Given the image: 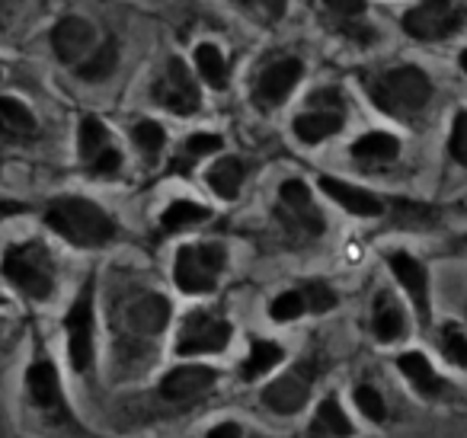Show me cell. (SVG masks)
<instances>
[{"mask_svg":"<svg viewBox=\"0 0 467 438\" xmlns=\"http://www.w3.org/2000/svg\"><path fill=\"white\" fill-rule=\"evenodd\" d=\"M46 224L74 246H103L116 237V221L90 199H55L46 208Z\"/></svg>","mask_w":467,"mask_h":438,"instance_id":"obj_1","label":"cell"},{"mask_svg":"<svg viewBox=\"0 0 467 438\" xmlns=\"http://www.w3.org/2000/svg\"><path fill=\"white\" fill-rule=\"evenodd\" d=\"M0 269H4V278L20 295L33 297V301H46L55 291V259L39 240H26V244L10 246Z\"/></svg>","mask_w":467,"mask_h":438,"instance_id":"obj_2","label":"cell"},{"mask_svg":"<svg viewBox=\"0 0 467 438\" xmlns=\"http://www.w3.org/2000/svg\"><path fill=\"white\" fill-rule=\"evenodd\" d=\"M368 93L378 110L390 112V116H413L429 103L432 84L420 68H394L371 80Z\"/></svg>","mask_w":467,"mask_h":438,"instance_id":"obj_3","label":"cell"},{"mask_svg":"<svg viewBox=\"0 0 467 438\" xmlns=\"http://www.w3.org/2000/svg\"><path fill=\"white\" fill-rule=\"evenodd\" d=\"M227 263L224 246L202 244V246H182L176 253L173 278L186 295H208L218 285V276Z\"/></svg>","mask_w":467,"mask_h":438,"instance_id":"obj_4","label":"cell"},{"mask_svg":"<svg viewBox=\"0 0 467 438\" xmlns=\"http://www.w3.org/2000/svg\"><path fill=\"white\" fill-rule=\"evenodd\" d=\"M227 342H231V323L221 320L218 314H208V310H192L182 320L180 336H176V352L180 355L221 352Z\"/></svg>","mask_w":467,"mask_h":438,"instance_id":"obj_5","label":"cell"},{"mask_svg":"<svg viewBox=\"0 0 467 438\" xmlns=\"http://www.w3.org/2000/svg\"><path fill=\"white\" fill-rule=\"evenodd\" d=\"M154 99L163 106L167 112H176V116H192L199 110L202 97L199 87H195V78L180 58H170L163 74L154 84Z\"/></svg>","mask_w":467,"mask_h":438,"instance_id":"obj_6","label":"cell"},{"mask_svg":"<svg viewBox=\"0 0 467 438\" xmlns=\"http://www.w3.org/2000/svg\"><path fill=\"white\" fill-rule=\"evenodd\" d=\"M67 359L74 371H87L93 365V282L84 285L80 297L67 310Z\"/></svg>","mask_w":467,"mask_h":438,"instance_id":"obj_7","label":"cell"},{"mask_svg":"<svg viewBox=\"0 0 467 438\" xmlns=\"http://www.w3.org/2000/svg\"><path fill=\"white\" fill-rule=\"evenodd\" d=\"M461 10L454 7V0H422L420 7L407 10L403 16V29H407L413 39L432 42V39H445L454 29L461 26Z\"/></svg>","mask_w":467,"mask_h":438,"instance_id":"obj_8","label":"cell"},{"mask_svg":"<svg viewBox=\"0 0 467 438\" xmlns=\"http://www.w3.org/2000/svg\"><path fill=\"white\" fill-rule=\"evenodd\" d=\"M314 384V365L305 361V365H295L288 374H282L279 381L263 391V403L269 406L273 412H282V416H292L298 412L301 406L307 403V393H311Z\"/></svg>","mask_w":467,"mask_h":438,"instance_id":"obj_9","label":"cell"},{"mask_svg":"<svg viewBox=\"0 0 467 438\" xmlns=\"http://www.w3.org/2000/svg\"><path fill=\"white\" fill-rule=\"evenodd\" d=\"M52 48L65 65H80L90 58V52L97 48V33L87 20L80 16H65L58 26L52 29Z\"/></svg>","mask_w":467,"mask_h":438,"instance_id":"obj_10","label":"cell"},{"mask_svg":"<svg viewBox=\"0 0 467 438\" xmlns=\"http://www.w3.org/2000/svg\"><path fill=\"white\" fill-rule=\"evenodd\" d=\"M214 381H218V371L208 365H180L161 381V393L173 403H182V400H195L205 391H212Z\"/></svg>","mask_w":467,"mask_h":438,"instance_id":"obj_11","label":"cell"},{"mask_svg":"<svg viewBox=\"0 0 467 438\" xmlns=\"http://www.w3.org/2000/svg\"><path fill=\"white\" fill-rule=\"evenodd\" d=\"M301 74H305V68H301L298 58H282V61H275V65H269L266 71L260 74V84H256L260 103L263 106L285 103V99L292 97L295 87H298Z\"/></svg>","mask_w":467,"mask_h":438,"instance_id":"obj_12","label":"cell"},{"mask_svg":"<svg viewBox=\"0 0 467 438\" xmlns=\"http://www.w3.org/2000/svg\"><path fill=\"white\" fill-rule=\"evenodd\" d=\"M388 263H390V269H394L397 282L407 288L410 301L420 310V320L429 323V276H426V269H422V263L410 256V253H390Z\"/></svg>","mask_w":467,"mask_h":438,"instance_id":"obj_13","label":"cell"},{"mask_svg":"<svg viewBox=\"0 0 467 438\" xmlns=\"http://www.w3.org/2000/svg\"><path fill=\"white\" fill-rule=\"evenodd\" d=\"M279 199H282V208H285V212H292L295 224H298L305 234L317 237V234L324 231V218H320V212L314 208L311 193H307V186L301 180H285V182H282Z\"/></svg>","mask_w":467,"mask_h":438,"instance_id":"obj_14","label":"cell"},{"mask_svg":"<svg viewBox=\"0 0 467 438\" xmlns=\"http://www.w3.org/2000/svg\"><path fill=\"white\" fill-rule=\"evenodd\" d=\"M26 387L36 406L46 412H65V397H61V381L52 361H36L26 371Z\"/></svg>","mask_w":467,"mask_h":438,"instance_id":"obj_15","label":"cell"},{"mask_svg":"<svg viewBox=\"0 0 467 438\" xmlns=\"http://www.w3.org/2000/svg\"><path fill=\"white\" fill-rule=\"evenodd\" d=\"M320 189L330 195L337 205H343L346 212L358 214V218H375V214L384 212V202L378 195L365 193V189L352 186V182H343V180H333V176H324L320 180Z\"/></svg>","mask_w":467,"mask_h":438,"instance_id":"obj_16","label":"cell"},{"mask_svg":"<svg viewBox=\"0 0 467 438\" xmlns=\"http://www.w3.org/2000/svg\"><path fill=\"white\" fill-rule=\"evenodd\" d=\"M129 329L138 336H157L170 320V304L161 295H144L129 308Z\"/></svg>","mask_w":467,"mask_h":438,"instance_id":"obj_17","label":"cell"},{"mask_svg":"<svg viewBox=\"0 0 467 438\" xmlns=\"http://www.w3.org/2000/svg\"><path fill=\"white\" fill-rule=\"evenodd\" d=\"M339 129H343L339 110H314V112H301V116L295 119V135L305 144L327 141V138L337 135Z\"/></svg>","mask_w":467,"mask_h":438,"instance_id":"obj_18","label":"cell"},{"mask_svg":"<svg viewBox=\"0 0 467 438\" xmlns=\"http://www.w3.org/2000/svg\"><path fill=\"white\" fill-rule=\"evenodd\" d=\"M352 432H356V429H352L349 416L343 412L339 400L337 397H327L324 403L317 406V416H314L307 435H311V438H349Z\"/></svg>","mask_w":467,"mask_h":438,"instance_id":"obj_19","label":"cell"},{"mask_svg":"<svg viewBox=\"0 0 467 438\" xmlns=\"http://www.w3.org/2000/svg\"><path fill=\"white\" fill-rule=\"evenodd\" d=\"M397 365H400L403 378H407L410 384L422 393V397H439V393L445 391V381L432 371V365H429V359L422 352L400 355V361H397Z\"/></svg>","mask_w":467,"mask_h":438,"instance_id":"obj_20","label":"cell"},{"mask_svg":"<svg viewBox=\"0 0 467 438\" xmlns=\"http://www.w3.org/2000/svg\"><path fill=\"white\" fill-rule=\"evenodd\" d=\"M371 329L381 342H394L403 336L407 329V320H403L400 304L394 301L390 295H378L375 297V314H371Z\"/></svg>","mask_w":467,"mask_h":438,"instance_id":"obj_21","label":"cell"},{"mask_svg":"<svg viewBox=\"0 0 467 438\" xmlns=\"http://www.w3.org/2000/svg\"><path fill=\"white\" fill-rule=\"evenodd\" d=\"M0 135L10 138V141H20V138L36 135V119L33 112L23 103L10 97H0Z\"/></svg>","mask_w":467,"mask_h":438,"instance_id":"obj_22","label":"cell"},{"mask_svg":"<svg viewBox=\"0 0 467 438\" xmlns=\"http://www.w3.org/2000/svg\"><path fill=\"white\" fill-rule=\"evenodd\" d=\"M397 154H400V144L388 131H371V135H362L352 144V157L362 163H388Z\"/></svg>","mask_w":467,"mask_h":438,"instance_id":"obj_23","label":"cell"},{"mask_svg":"<svg viewBox=\"0 0 467 438\" xmlns=\"http://www.w3.org/2000/svg\"><path fill=\"white\" fill-rule=\"evenodd\" d=\"M116 68H119V42L116 39H106L103 46L93 48L90 58L80 61L78 74L84 80H90V84H97V80L112 78V71H116Z\"/></svg>","mask_w":467,"mask_h":438,"instance_id":"obj_24","label":"cell"},{"mask_svg":"<svg viewBox=\"0 0 467 438\" xmlns=\"http://www.w3.org/2000/svg\"><path fill=\"white\" fill-rule=\"evenodd\" d=\"M244 176H247L244 173V163L237 161V157H224V161H218L208 170V186H212L221 199H237V193H241V186H244Z\"/></svg>","mask_w":467,"mask_h":438,"instance_id":"obj_25","label":"cell"},{"mask_svg":"<svg viewBox=\"0 0 467 438\" xmlns=\"http://www.w3.org/2000/svg\"><path fill=\"white\" fill-rule=\"evenodd\" d=\"M208 218H212V212H208L205 205H195V202L180 199V202H173L167 212H163L161 231L163 234H180V231H186V227H195V224H202V221H208Z\"/></svg>","mask_w":467,"mask_h":438,"instance_id":"obj_26","label":"cell"},{"mask_svg":"<svg viewBox=\"0 0 467 438\" xmlns=\"http://www.w3.org/2000/svg\"><path fill=\"white\" fill-rule=\"evenodd\" d=\"M195 71H199L202 80H205L208 87H214V90L227 87V61H224V55H221V48L212 46V42H202V46L195 48Z\"/></svg>","mask_w":467,"mask_h":438,"instance_id":"obj_27","label":"cell"},{"mask_svg":"<svg viewBox=\"0 0 467 438\" xmlns=\"http://www.w3.org/2000/svg\"><path fill=\"white\" fill-rule=\"evenodd\" d=\"M78 148H80V161L90 167L99 154H106V151L112 148L106 125L97 122V119H84V122H80V131H78Z\"/></svg>","mask_w":467,"mask_h":438,"instance_id":"obj_28","label":"cell"},{"mask_svg":"<svg viewBox=\"0 0 467 438\" xmlns=\"http://www.w3.org/2000/svg\"><path fill=\"white\" fill-rule=\"evenodd\" d=\"M282 346H275V342H254V349H250V355H247V361H244V368H241V378L244 381H254V378H260V374H266V371H273L275 365L282 361Z\"/></svg>","mask_w":467,"mask_h":438,"instance_id":"obj_29","label":"cell"},{"mask_svg":"<svg viewBox=\"0 0 467 438\" xmlns=\"http://www.w3.org/2000/svg\"><path fill=\"white\" fill-rule=\"evenodd\" d=\"M214 151H221V138L218 135H192L186 144H182V154L173 161V170H176V173H189V167H192L195 161L214 154Z\"/></svg>","mask_w":467,"mask_h":438,"instance_id":"obj_30","label":"cell"},{"mask_svg":"<svg viewBox=\"0 0 467 438\" xmlns=\"http://www.w3.org/2000/svg\"><path fill=\"white\" fill-rule=\"evenodd\" d=\"M163 141H167V135H163V129L157 122H138L135 125V144L144 154V161L154 163L163 151Z\"/></svg>","mask_w":467,"mask_h":438,"instance_id":"obj_31","label":"cell"},{"mask_svg":"<svg viewBox=\"0 0 467 438\" xmlns=\"http://www.w3.org/2000/svg\"><path fill=\"white\" fill-rule=\"evenodd\" d=\"M441 352H445V359L451 361V365L467 368V336L461 333L454 323H448V327L441 329Z\"/></svg>","mask_w":467,"mask_h":438,"instance_id":"obj_32","label":"cell"},{"mask_svg":"<svg viewBox=\"0 0 467 438\" xmlns=\"http://www.w3.org/2000/svg\"><path fill=\"white\" fill-rule=\"evenodd\" d=\"M305 310H307L305 295H301V291H285V295H279V297L273 301L269 314H273V320L288 323V320H298V317L305 314Z\"/></svg>","mask_w":467,"mask_h":438,"instance_id":"obj_33","label":"cell"},{"mask_svg":"<svg viewBox=\"0 0 467 438\" xmlns=\"http://www.w3.org/2000/svg\"><path fill=\"white\" fill-rule=\"evenodd\" d=\"M356 406L371 419V422H384V416H388V406H384L381 393H378L375 387H368V384L356 387Z\"/></svg>","mask_w":467,"mask_h":438,"instance_id":"obj_34","label":"cell"},{"mask_svg":"<svg viewBox=\"0 0 467 438\" xmlns=\"http://www.w3.org/2000/svg\"><path fill=\"white\" fill-rule=\"evenodd\" d=\"M301 295H305L307 310H314V314H327L330 308H337V295H333L324 282H307L305 288H301Z\"/></svg>","mask_w":467,"mask_h":438,"instance_id":"obj_35","label":"cell"},{"mask_svg":"<svg viewBox=\"0 0 467 438\" xmlns=\"http://www.w3.org/2000/svg\"><path fill=\"white\" fill-rule=\"evenodd\" d=\"M448 151H451L454 161L464 163V167H467V112H461V116L454 119V129H451V141H448Z\"/></svg>","mask_w":467,"mask_h":438,"instance_id":"obj_36","label":"cell"},{"mask_svg":"<svg viewBox=\"0 0 467 438\" xmlns=\"http://www.w3.org/2000/svg\"><path fill=\"white\" fill-rule=\"evenodd\" d=\"M237 4H244V7L254 10V14L266 16V20H279L288 7V0H237Z\"/></svg>","mask_w":467,"mask_h":438,"instance_id":"obj_37","label":"cell"},{"mask_svg":"<svg viewBox=\"0 0 467 438\" xmlns=\"http://www.w3.org/2000/svg\"><path fill=\"white\" fill-rule=\"evenodd\" d=\"M394 212H397V224H410V227H416L422 218L435 214L432 208H426V205H410V202H394Z\"/></svg>","mask_w":467,"mask_h":438,"instance_id":"obj_38","label":"cell"},{"mask_svg":"<svg viewBox=\"0 0 467 438\" xmlns=\"http://www.w3.org/2000/svg\"><path fill=\"white\" fill-rule=\"evenodd\" d=\"M119 167H122V154H119L116 148H109L106 154H99L97 161L90 163V173H97V176H112V173H119Z\"/></svg>","mask_w":467,"mask_h":438,"instance_id":"obj_39","label":"cell"},{"mask_svg":"<svg viewBox=\"0 0 467 438\" xmlns=\"http://www.w3.org/2000/svg\"><path fill=\"white\" fill-rule=\"evenodd\" d=\"M324 7L337 16H358L365 14V0H324Z\"/></svg>","mask_w":467,"mask_h":438,"instance_id":"obj_40","label":"cell"},{"mask_svg":"<svg viewBox=\"0 0 467 438\" xmlns=\"http://www.w3.org/2000/svg\"><path fill=\"white\" fill-rule=\"evenodd\" d=\"M208 438H244V435H241V425L237 422H221L208 432Z\"/></svg>","mask_w":467,"mask_h":438,"instance_id":"obj_41","label":"cell"},{"mask_svg":"<svg viewBox=\"0 0 467 438\" xmlns=\"http://www.w3.org/2000/svg\"><path fill=\"white\" fill-rule=\"evenodd\" d=\"M461 68H464V71H467V52L461 55Z\"/></svg>","mask_w":467,"mask_h":438,"instance_id":"obj_42","label":"cell"}]
</instances>
